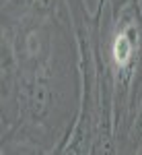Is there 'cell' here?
Instances as JSON below:
<instances>
[{"label":"cell","mask_w":142,"mask_h":155,"mask_svg":"<svg viewBox=\"0 0 142 155\" xmlns=\"http://www.w3.org/2000/svg\"><path fill=\"white\" fill-rule=\"evenodd\" d=\"M0 139L54 151L80 112V48L68 4L52 17L0 12Z\"/></svg>","instance_id":"obj_1"},{"label":"cell","mask_w":142,"mask_h":155,"mask_svg":"<svg viewBox=\"0 0 142 155\" xmlns=\"http://www.w3.org/2000/svg\"><path fill=\"white\" fill-rule=\"evenodd\" d=\"M130 0H107V4L111 6V8H119V6H124V4H128Z\"/></svg>","instance_id":"obj_5"},{"label":"cell","mask_w":142,"mask_h":155,"mask_svg":"<svg viewBox=\"0 0 142 155\" xmlns=\"http://www.w3.org/2000/svg\"><path fill=\"white\" fill-rule=\"evenodd\" d=\"M52 151H46L43 147L25 141L21 137H8L0 141V155H49Z\"/></svg>","instance_id":"obj_4"},{"label":"cell","mask_w":142,"mask_h":155,"mask_svg":"<svg viewBox=\"0 0 142 155\" xmlns=\"http://www.w3.org/2000/svg\"><path fill=\"white\" fill-rule=\"evenodd\" d=\"M95 56L99 83L113 95L115 134L126 128L142 101V12L136 2L95 8Z\"/></svg>","instance_id":"obj_2"},{"label":"cell","mask_w":142,"mask_h":155,"mask_svg":"<svg viewBox=\"0 0 142 155\" xmlns=\"http://www.w3.org/2000/svg\"><path fill=\"white\" fill-rule=\"evenodd\" d=\"M118 155H142V101L124 130L115 134Z\"/></svg>","instance_id":"obj_3"}]
</instances>
